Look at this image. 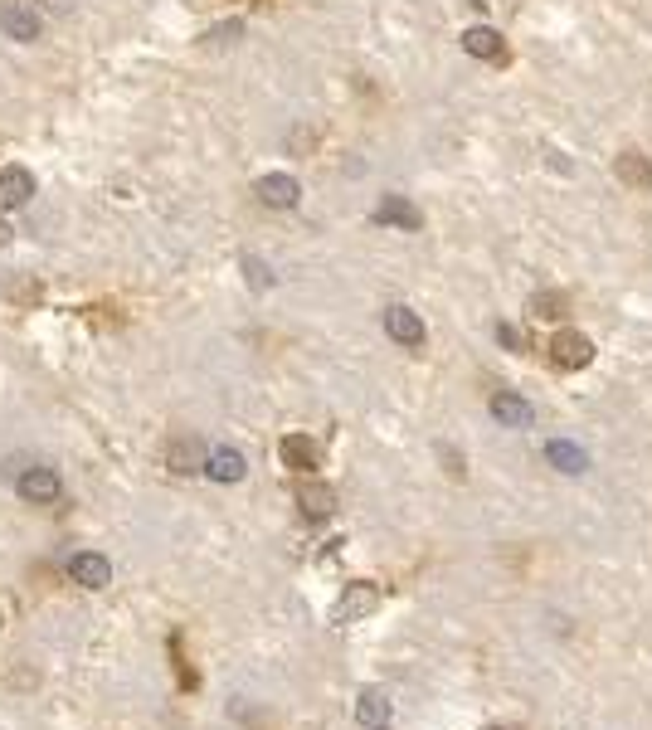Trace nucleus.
<instances>
[{
	"label": "nucleus",
	"mask_w": 652,
	"mask_h": 730,
	"mask_svg": "<svg viewBox=\"0 0 652 730\" xmlns=\"http://www.w3.org/2000/svg\"><path fill=\"white\" fill-rule=\"evenodd\" d=\"M254 195L268 205V210H292V205L302 200V185L292 181L288 171H273V176H258Z\"/></svg>",
	"instance_id": "f257e3e1"
},
{
	"label": "nucleus",
	"mask_w": 652,
	"mask_h": 730,
	"mask_svg": "<svg viewBox=\"0 0 652 730\" xmlns=\"http://www.w3.org/2000/svg\"><path fill=\"white\" fill-rule=\"evenodd\" d=\"M166 463H171V473H181V477H190V473H205L210 468V448L200 443V438H176L171 448H166Z\"/></svg>",
	"instance_id": "f03ea898"
},
{
	"label": "nucleus",
	"mask_w": 652,
	"mask_h": 730,
	"mask_svg": "<svg viewBox=\"0 0 652 730\" xmlns=\"http://www.w3.org/2000/svg\"><path fill=\"white\" fill-rule=\"evenodd\" d=\"M35 200V176L25 166H5L0 171V210H25Z\"/></svg>",
	"instance_id": "7ed1b4c3"
},
{
	"label": "nucleus",
	"mask_w": 652,
	"mask_h": 730,
	"mask_svg": "<svg viewBox=\"0 0 652 730\" xmlns=\"http://www.w3.org/2000/svg\"><path fill=\"white\" fill-rule=\"evenodd\" d=\"M550 351H555V365H560V370H584V365L594 361V341H589L584 331H560Z\"/></svg>",
	"instance_id": "20e7f679"
},
{
	"label": "nucleus",
	"mask_w": 652,
	"mask_h": 730,
	"mask_svg": "<svg viewBox=\"0 0 652 730\" xmlns=\"http://www.w3.org/2000/svg\"><path fill=\"white\" fill-rule=\"evenodd\" d=\"M0 30L10 39H25V44H30V39H39V15L25 5V0H5V5H0Z\"/></svg>",
	"instance_id": "39448f33"
},
{
	"label": "nucleus",
	"mask_w": 652,
	"mask_h": 730,
	"mask_svg": "<svg viewBox=\"0 0 652 730\" xmlns=\"http://www.w3.org/2000/svg\"><path fill=\"white\" fill-rule=\"evenodd\" d=\"M375 599H380V589L375 584H351L341 599H336V609H331V619L336 623H356V619H365L370 609H375Z\"/></svg>",
	"instance_id": "423d86ee"
},
{
	"label": "nucleus",
	"mask_w": 652,
	"mask_h": 730,
	"mask_svg": "<svg viewBox=\"0 0 652 730\" xmlns=\"http://www.w3.org/2000/svg\"><path fill=\"white\" fill-rule=\"evenodd\" d=\"M20 497L25 502H59V492H64V482L54 468H30V473H20Z\"/></svg>",
	"instance_id": "0eeeda50"
},
{
	"label": "nucleus",
	"mask_w": 652,
	"mask_h": 730,
	"mask_svg": "<svg viewBox=\"0 0 652 730\" xmlns=\"http://www.w3.org/2000/svg\"><path fill=\"white\" fill-rule=\"evenodd\" d=\"M492 419L507 424V429H531L536 414H531V404L521 400L516 390H497V395H492Z\"/></svg>",
	"instance_id": "6e6552de"
},
{
	"label": "nucleus",
	"mask_w": 652,
	"mask_h": 730,
	"mask_svg": "<svg viewBox=\"0 0 652 730\" xmlns=\"http://www.w3.org/2000/svg\"><path fill=\"white\" fill-rule=\"evenodd\" d=\"M614 176L623 185H633V190H648L652 185V161L638 151V146H628V151H618L614 156Z\"/></svg>",
	"instance_id": "1a4fd4ad"
},
{
	"label": "nucleus",
	"mask_w": 652,
	"mask_h": 730,
	"mask_svg": "<svg viewBox=\"0 0 652 730\" xmlns=\"http://www.w3.org/2000/svg\"><path fill=\"white\" fill-rule=\"evenodd\" d=\"M283 463H288L292 473H317L322 468V448L307 434H288L283 438Z\"/></svg>",
	"instance_id": "9d476101"
},
{
	"label": "nucleus",
	"mask_w": 652,
	"mask_h": 730,
	"mask_svg": "<svg viewBox=\"0 0 652 730\" xmlns=\"http://www.w3.org/2000/svg\"><path fill=\"white\" fill-rule=\"evenodd\" d=\"M69 575L73 584H83V589H103L112 580V565L103 555H93V550H83V555H73L69 560Z\"/></svg>",
	"instance_id": "9b49d317"
},
{
	"label": "nucleus",
	"mask_w": 652,
	"mask_h": 730,
	"mask_svg": "<svg viewBox=\"0 0 652 730\" xmlns=\"http://www.w3.org/2000/svg\"><path fill=\"white\" fill-rule=\"evenodd\" d=\"M385 331L395 336L399 346H424V322L409 307H385Z\"/></svg>",
	"instance_id": "f8f14e48"
},
{
	"label": "nucleus",
	"mask_w": 652,
	"mask_h": 730,
	"mask_svg": "<svg viewBox=\"0 0 652 730\" xmlns=\"http://www.w3.org/2000/svg\"><path fill=\"white\" fill-rule=\"evenodd\" d=\"M297 507H302V516L322 521V516L336 511V492H331L326 482H297Z\"/></svg>",
	"instance_id": "ddd939ff"
},
{
	"label": "nucleus",
	"mask_w": 652,
	"mask_h": 730,
	"mask_svg": "<svg viewBox=\"0 0 652 730\" xmlns=\"http://www.w3.org/2000/svg\"><path fill=\"white\" fill-rule=\"evenodd\" d=\"M375 224H395V229H419L424 215L404 200V195H385L380 205H375Z\"/></svg>",
	"instance_id": "4468645a"
},
{
	"label": "nucleus",
	"mask_w": 652,
	"mask_h": 730,
	"mask_svg": "<svg viewBox=\"0 0 652 730\" xmlns=\"http://www.w3.org/2000/svg\"><path fill=\"white\" fill-rule=\"evenodd\" d=\"M463 49H468L472 59H507V44H502V35L492 30V25H472L468 35H463Z\"/></svg>",
	"instance_id": "2eb2a0df"
},
{
	"label": "nucleus",
	"mask_w": 652,
	"mask_h": 730,
	"mask_svg": "<svg viewBox=\"0 0 652 730\" xmlns=\"http://www.w3.org/2000/svg\"><path fill=\"white\" fill-rule=\"evenodd\" d=\"M526 312H531V317H541V322H560V317L570 312V292H560V288H541V292H531Z\"/></svg>",
	"instance_id": "dca6fc26"
},
{
	"label": "nucleus",
	"mask_w": 652,
	"mask_h": 730,
	"mask_svg": "<svg viewBox=\"0 0 652 730\" xmlns=\"http://www.w3.org/2000/svg\"><path fill=\"white\" fill-rule=\"evenodd\" d=\"M545 458L555 463V473H584V468H589L584 448H580V443H565V438H560V443H550V448H545Z\"/></svg>",
	"instance_id": "f3484780"
},
{
	"label": "nucleus",
	"mask_w": 652,
	"mask_h": 730,
	"mask_svg": "<svg viewBox=\"0 0 652 730\" xmlns=\"http://www.w3.org/2000/svg\"><path fill=\"white\" fill-rule=\"evenodd\" d=\"M205 473L219 477V482H239V477H244V453H234V448H215Z\"/></svg>",
	"instance_id": "a211bd4d"
},
{
	"label": "nucleus",
	"mask_w": 652,
	"mask_h": 730,
	"mask_svg": "<svg viewBox=\"0 0 652 730\" xmlns=\"http://www.w3.org/2000/svg\"><path fill=\"white\" fill-rule=\"evenodd\" d=\"M356 721L370 730H380L385 721H390V701H385V692H365L361 706H356Z\"/></svg>",
	"instance_id": "6ab92c4d"
},
{
	"label": "nucleus",
	"mask_w": 652,
	"mask_h": 730,
	"mask_svg": "<svg viewBox=\"0 0 652 730\" xmlns=\"http://www.w3.org/2000/svg\"><path fill=\"white\" fill-rule=\"evenodd\" d=\"M244 273H249V283H254V288H268V283H273V278H268V268H263L258 258H244Z\"/></svg>",
	"instance_id": "aec40b11"
},
{
	"label": "nucleus",
	"mask_w": 652,
	"mask_h": 730,
	"mask_svg": "<svg viewBox=\"0 0 652 730\" xmlns=\"http://www.w3.org/2000/svg\"><path fill=\"white\" fill-rule=\"evenodd\" d=\"M497 336H502V346H507V351H526V341H521V331H516V327H507V322L497 327Z\"/></svg>",
	"instance_id": "412c9836"
},
{
	"label": "nucleus",
	"mask_w": 652,
	"mask_h": 730,
	"mask_svg": "<svg viewBox=\"0 0 652 730\" xmlns=\"http://www.w3.org/2000/svg\"><path fill=\"white\" fill-rule=\"evenodd\" d=\"M10 239V224H5V210H0V244Z\"/></svg>",
	"instance_id": "4be33fe9"
},
{
	"label": "nucleus",
	"mask_w": 652,
	"mask_h": 730,
	"mask_svg": "<svg viewBox=\"0 0 652 730\" xmlns=\"http://www.w3.org/2000/svg\"><path fill=\"white\" fill-rule=\"evenodd\" d=\"M487 730H507V726H487Z\"/></svg>",
	"instance_id": "5701e85b"
}]
</instances>
